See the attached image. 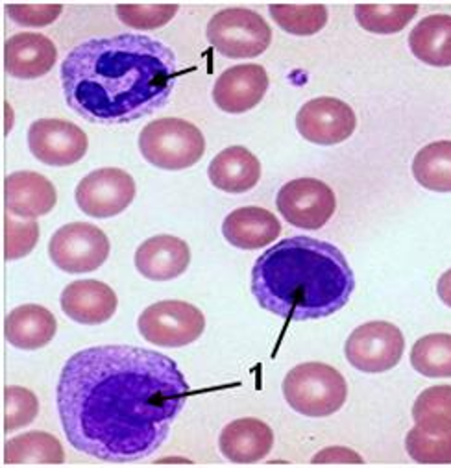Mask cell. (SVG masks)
<instances>
[{"mask_svg":"<svg viewBox=\"0 0 451 468\" xmlns=\"http://www.w3.org/2000/svg\"><path fill=\"white\" fill-rule=\"evenodd\" d=\"M436 292H438V298H440L447 307H451V269L446 271V272L438 278Z\"/></svg>","mask_w":451,"mask_h":468,"instance_id":"36","label":"cell"},{"mask_svg":"<svg viewBox=\"0 0 451 468\" xmlns=\"http://www.w3.org/2000/svg\"><path fill=\"white\" fill-rule=\"evenodd\" d=\"M209 182L232 195H241L254 189L261 178V164L245 146H230L218 152L207 169Z\"/></svg>","mask_w":451,"mask_h":468,"instance_id":"21","label":"cell"},{"mask_svg":"<svg viewBox=\"0 0 451 468\" xmlns=\"http://www.w3.org/2000/svg\"><path fill=\"white\" fill-rule=\"evenodd\" d=\"M405 339L398 326L387 321H372L357 326L346 345L348 363L366 374L393 370L404 356Z\"/></svg>","mask_w":451,"mask_h":468,"instance_id":"9","label":"cell"},{"mask_svg":"<svg viewBox=\"0 0 451 468\" xmlns=\"http://www.w3.org/2000/svg\"><path fill=\"white\" fill-rule=\"evenodd\" d=\"M39 415V400L26 387L10 385L5 388V431L21 430Z\"/></svg>","mask_w":451,"mask_h":468,"instance_id":"31","label":"cell"},{"mask_svg":"<svg viewBox=\"0 0 451 468\" xmlns=\"http://www.w3.org/2000/svg\"><path fill=\"white\" fill-rule=\"evenodd\" d=\"M298 133L306 141L331 146L350 139L357 128L351 106L333 97H319L306 102L296 115Z\"/></svg>","mask_w":451,"mask_h":468,"instance_id":"13","label":"cell"},{"mask_svg":"<svg viewBox=\"0 0 451 468\" xmlns=\"http://www.w3.org/2000/svg\"><path fill=\"white\" fill-rule=\"evenodd\" d=\"M283 397L299 415L313 419L330 417L346 404L348 383L331 365L302 363L285 376Z\"/></svg>","mask_w":451,"mask_h":468,"instance_id":"4","label":"cell"},{"mask_svg":"<svg viewBox=\"0 0 451 468\" xmlns=\"http://www.w3.org/2000/svg\"><path fill=\"white\" fill-rule=\"evenodd\" d=\"M65 452L54 435L47 431H28L14 437L5 446L8 464H61Z\"/></svg>","mask_w":451,"mask_h":468,"instance_id":"25","label":"cell"},{"mask_svg":"<svg viewBox=\"0 0 451 468\" xmlns=\"http://www.w3.org/2000/svg\"><path fill=\"white\" fill-rule=\"evenodd\" d=\"M189 245L167 233L146 239L135 252V269L141 276L152 282L174 280L189 269Z\"/></svg>","mask_w":451,"mask_h":468,"instance_id":"16","label":"cell"},{"mask_svg":"<svg viewBox=\"0 0 451 468\" xmlns=\"http://www.w3.org/2000/svg\"><path fill=\"white\" fill-rule=\"evenodd\" d=\"M418 14L416 5H357L355 19L370 34H398Z\"/></svg>","mask_w":451,"mask_h":468,"instance_id":"26","label":"cell"},{"mask_svg":"<svg viewBox=\"0 0 451 468\" xmlns=\"http://www.w3.org/2000/svg\"><path fill=\"white\" fill-rule=\"evenodd\" d=\"M413 419L425 430H451V385H435L422 391L413 406Z\"/></svg>","mask_w":451,"mask_h":468,"instance_id":"29","label":"cell"},{"mask_svg":"<svg viewBox=\"0 0 451 468\" xmlns=\"http://www.w3.org/2000/svg\"><path fill=\"white\" fill-rule=\"evenodd\" d=\"M353 271L331 243L288 238L263 252L252 269V292L259 307L285 321L331 317L351 298Z\"/></svg>","mask_w":451,"mask_h":468,"instance_id":"3","label":"cell"},{"mask_svg":"<svg viewBox=\"0 0 451 468\" xmlns=\"http://www.w3.org/2000/svg\"><path fill=\"white\" fill-rule=\"evenodd\" d=\"M137 328L148 343L162 348H182L200 339L205 330V317L189 302L163 300L142 311Z\"/></svg>","mask_w":451,"mask_h":468,"instance_id":"7","label":"cell"},{"mask_svg":"<svg viewBox=\"0 0 451 468\" xmlns=\"http://www.w3.org/2000/svg\"><path fill=\"white\" fill-rule=\"evenodd\" d=\"M274 446V431L259 419L246 417L230 422L220 431L218 448L222 455L241 464L263 461Z\"/></svg>","mask_w":451,"mask_h":468,"instance_id":"20","label":"cell"},{"mask_svg":"<svg viewBox=\"0 0 451 468\" xmlns=\"http://www.w3.org/2000/svg\"><path fill=\"white\" fill-rule=\"evenodd\" d=\"M176 78L174 50L142 34L88 39L61 63L67 106L97 124H126L152 115L171 101Z\"/></svg>","mask_w":451,"mask_h":468,"instance_id":"2","label":"cell"},{"mask_svg":"<svg viewBox=\"0 0 451 468\" xmlns=\"http://www.w3.org/2000/svg\"><path fill=\"white\" fill-rule=\"evenodd\" d=\"M63 314L79 324L97 326L111 321L119 300L115 291L97 280H79L68 283L61 292Z\"/></svg>","mask_w":451,"mask_h":468,"instance_id":"15","label":"cell"},{"mask_svg":"<svg viewBox=\"0 0 451 468\" xmlns=\"http://www.w3.org/2000/svg\"><path fill=\"white\" fill-rule=\"evenodd\" d=\"M409 48L422 63L451 67V16H427L409 34Z\"/></svg>","mask_w":451,"mask_h":468,"instance_id":"23","label":"cell"},{"mask_svg":"<svg viewBox=\"0 0 451 468\" xmlns=\"http://www.w3.org/2000/svg\"><path fill=\"white\" fill-rule=\"evenodd\" d=\"M139 150L150 165L163 171H184L202 160L205 137L185 119L163 117L141 130Z\"/></svg>","mask_w":451,"mask_h":468,"instance_id":"5","label":"cell"},{"mask_svg":"<svg viewBox=\"0 0 451 468\" xmlns=\"http://www.w3.org/2000/svg\"><path fill=\"white\" fill-rule=\"evenodd\" d=\"M58 193L54 184L39 173L19 171L5 180V204L10 215L37 218L54 209Z\"/></svg>","mask_w":451,"mask_h":468,"instance_id":"18","label":"cell"},{"mask_svg":"<svg viewBox=\"0 0 451 468\" xmlns=\"http://www.w3.org/2000/svg\"><path fill=\"white\" fill-rule=\"evenodd\" d=\"M106 233L89 222H70L61 226L48 243L52 263L68 274H86L100 269L110 256Z\"/></svg>","mask_w":451,"mask_h":468,"instance_id":"8","label":"cell"},{"mask_svg":"<svg viewBox=\"0 0 451 468\" xmlns=\"http://www.w3.org/2000/svg\"><path fill=\"white\" fill-rule=\"evenodd\" d=\"M205 36L216 52L234 59L257 58L272 43L268 23L246 8L220 10L209 19Z\"/></svg>","mask_w":451,"mask_h":468,"instance_id":"6","label":"cell"},{"mask_svg":"<svg viewBox=\"0 0 451 468\" xmlns=\"http://www.w3.org/2000/svg\"><path fill=\"white\" fill-rule=\"evenodd\" d=\"M313 463H320V464H331V463H344V464H361L364 463V459L350 450V448H344V446H331V448H324L320 450L315 457H313Z\"/></svg>","mask_w":451,"mask_h":468,"instance_id":"35","label":"cell"},{"mask_svg":"<svg viewBox=\"0 0 451 468\" xmlns=\"http://www.w3.org/2000/svg\"><path fill=\"white\" fill-rule=\"evenodd\" d=\"M39 241V224L34 218L16 220L6 213L5 217V258L16 261L28 256Z\"/></svg>","mask_w":451,"mask_h":468,"instance_id":"33","label":"cell"},{"mask_svg":"<svg viewBox=\"0 0 451 468\" xmlns=\"http://www.w3.org/2000/svg\"><path fill=\"white\" fill-rule=\"evenodd\" d=\"M10 19L21 27L41 28L52 25L63 12L61 5H8Z\"/></svg>","mask_w":451,"mask_h":468,"instance_id":"34","label":"cell"},{"mask_svg":"<svg viewBox=\"0 0 451 468\" xmlns=\"http://www.w3.org/2000/svg\"><path fill=\"white\" fill-rule=\"evenodd\" d=\"M276 206L290 226L319 229L333 217L337 198L333 189L322 180L296 178L279 189Z\"/></svg>","mask_w":451,"mask_h":468,"instance_id":"10","label":"cell"},{"mask_svg":"<svg viewBox=\"0 0 451 468\" xmlns=\"http://www.w3.org/2000/svg\"><path fill=\"white\" fill-rule=\"evenodd\" d=\"M413 176L427 191L451 193V141H435L418 150Z\"/></svg>","mask_w":451,"mask_h":468,"instance_id":"24","label":"cell"},{"mask_svg":"<svg viewBox=\"0 0 451 468\" xmlns=\"http://www.w3.org/2000/svg\"><path fill=\"white\" fill-rule=\"evenodd\" d=\"M58 48L52 39L37 32H21L5 45V69L19 80H34L52 70Z\"/></svg>","mask_w":451,"mask_h":468,"instance_id":"17","label":"cell"},{"mask_svg":"<svg viewBox=\"0 0 451 468\" xmlns=\"http://www.w3.org/2000/svg\"><path fill=\"white\" fill-rule=\"evenodd\" d=\"M281 233V222L272 211L246 206L232 211L222 222V236L232 247L257 250L274 243Z\"/></svg>","mask_w":451,"mask_h":468,"instance_id":"19","label":"cell"},{"mask_svg":"<svg viewBox=\"0 0 451 468\" xmlns=\"http://www.w3.org/2000/svg\"><path fill=\"white\" fill-rule=\"evenodd\" d=\"M56 332L58 321L52 311L37 303L12 309L5 321V337L19 350H39L56 337Z\"/></svg>","mask_w":451,"mask_h":468,"instance_id":"22","label":"cell"},{"mask_svg":"<svg viewBox=\"0 0 451 468\" xmlns=\"http://www.w3.org/2000/svg\"><path fill=\"white\" fill-rule=\"evenodd\" d=\"M89 146L88 133L63 119H39L28 128V148L34 158L50 167L79 164Z\"/></svg>","mask_w":451,"mask_h":468,"instance_id":"11","label":"cell"},{"mask_svg":"<svg viewBox=\"0 0 451 468\" xmlns=\"http://www.w3.org/2000/svg\"><path fill=\"white\" fill-rule=\"evenodd\" d=\"M178 5H119L117 17L135 30H156L165 27L178 14Z\"/></svg>","mask_w":451,"mask_h":468,"instance_id":"32","label":"cell"},{"mask_svg":"<svg viewBox=\"0 0 451 468\" xmlns=\"http://www.w3.org/2000/svg\"><path fill=\"white\" fill-rule=\"evenodd\" d=\"M413 368L425 378H451V334H429L411 350Z\"/></svg>","mask_w":451,"mask_h":468,"instance_id":"27","label":"cell"},{"mask_svg":"<svg viewBox=\"0 0 451 468\" xmlns=\"http://www.w3.org/2000/svg\"><path fill=\"white\" fill-rule=\"evenodd\" d=\"M268 12L281 30L299 37L319 34L328 23V8L322 5H272Z\"/></svg>","mask_w":451,"mask_h":468,"instance_id":"28","label":"cell"},{"mask_svg":"<svg viewBox=\"0 0 451 468\" xmlns=\"http://www.w3.org/2000/svg\"><path fill=\"white\" fill-rule=\"evenodd\" d=\"M268 72L257 63L226 69L215 82L213 101L226 113H246L254 110L268 90Z\"/></svg>","mask_w":451,"mask_h":468,"instance_id":"14","label":"cell"},{"mask_svg":"<svg viewBox=\"0 0 451 468\" xmlns=\"http://www.w3.org/2000/svg\"><path fill=\"white\" fill-rule=\"evenodd\" d=\"M407 453L422 464H451V430H425L414 426L405 439Z\"/></svg>","mask_w":451,"mask_h":468,"instance_id":"30","label":"cell"},{"mask_svg":"<svg viewBox=\"0 0 451 468\" xmlns=\"http://www.w3.org/2000/svg\"><path fill=\"white\" fill-rule=\"evenodd\" d=\"M135 180L122 169L104 167L89 173L74 191L79 207L95 218L121 215L135 198Z\"/></svg>","mask_w":451,"mask_h":468,"instance_id":"12","label":"cell"},{"mask_svg":"<svg viewBox=\"0 0 451 468\" xmlns=\"http://www.w3.org/2000/svg\"><path fill=\"white\" fill-rule=\"evenodd\" d=\"M189 395L191 385L174 359L126 345L70 356L56 388L68 444L108 463L156 453Z\"/></svg>","mask_w":451,"mask_h":468,"instance_id":"1","label":"cell"}]
</instances>
